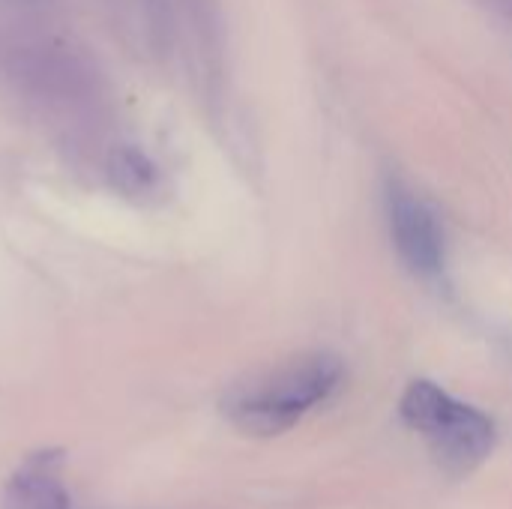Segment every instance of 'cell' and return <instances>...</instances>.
<instances>
[{
  "instance_id": "cell-1",
  "label": "cell",
  "mask_w": 512,
  "mask_h": 509,
  "mask_svg": "<svg viewBox=\"0 0 512 509\" xmlns=\"http://www.w3.org/2000/svg\"><path fill=\"white\" fill-rule=\"evenodd\" d=\"M342 381L345 366L339 357L306 354L237 384L222 399V414L249 438H276L330 402Z\"/></svg>"
},
{
  "instance_id": "cell-2",
  "label": "cell",
  "mask_w": 512,
  "mask_h": 509,
  "mask_svg": "<svg viewBox=\"0 0 512 509\" xmlns=\"http://www.w3.org/2000/svg\"><path fill=\"white\" fill-rule=\"evenodd\" d=\"M399 414L405 426L426 441L435 462L456 477L474 474L498 444V429L489 414L432 381L408 384Z\"/></svg>"
},
{
  "instance_id": "cell-3",
  "label": "cell",
  "mask_w": 512,
  "mask_h": 509,
  "mask_svg": "<svg viewBox=\"0 0 512 509\" xmlns=\"http://www.w3.org/2000/svg\"><path fill=\"white\" fill-rule=\"evenodd\" d=\"M387 219H390L393 243H396L402 261L414 273L435 276L444 270V231L426 201H420L402 183H390Z\"/></svg>"
},
{
  "instance_id": "cell-4",
  "label": "cell",
  "mask_w": 512,
  "mask_h": 509,
  "mask_svg": "<svg viewBox=\"0 0 512 509\" xmlns=\"http://www.w3.org/2000/svg\"><path fill=\"white\" fill-rule=\"evenodd\" d=\"M0 509H75L63 483V450L33 453L6 483Z\"/></svg>"
},
{
  "instance_id": "cell-5",
  "label": "cell",
  "mask_w": 512,
  "mask_h": 509,
  "mask_svg": "<svg viewBox=\"0 0 512 509\" xmlns=\"http://www.w3.org/2000/svg\"><path fill=\"white\" fill-rule=\"evenodd\" d=\"M108 171H111L114 186H117L123 195H141V192H147V189L156 183V168H153V162H150L141 150H135V147H117V150L111 153Z\"/></svg>"
}]
</instances>
